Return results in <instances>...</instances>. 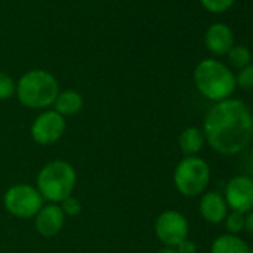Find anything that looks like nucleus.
Listing matches in <instances>:
<instances>
[{
  "label": "nucleus",
  "instance_id": "dca6fc26",
  "mask_svg": "<svg viewBox=\"0 0 253 253\" xmlns=\"http://www.w3.org/2000/svg\"><path fill=\"white\" fill-rule=\"evenodd\" d=\"M228 55V60H229V64L238 70H241L243 67L249 66L250 61H252V54L250 51L243 46V45H234L229 52L226 54Z\"/></svg>",
  "mask_w": 253,
  "mask_h": 253
},
{
  "label": "nucleus",
  "instance_id": "1a4fd4ad",
  "mask_svg": "<svg viewBox=\"0 0 253 253\" xmlns=\"http://www.w3.org/2000/svg\"><path fill=\"white\" fill-rule=\"evenodd\" d=\"M223 198L231 211L247 214L253 210V180L247 176L232 177L225 188Z\"/></svg>",
  "mask_w": 253,
  "mask_h": 253
},
{
  "label": "nucleus",
  "instance_id": "2eb2a0df",
  "mask_svg": "<svg viewBox=\"0 0 253 253\" xmlns=\"http://www.w3.org/2000/svg\"><path fill=\"white\" fill-rule=\"evenodd\" d=\"M210 253H252V252L247 243L241 240L238 235L223 234L213 241Z\"/></svg>",
  "mask_w": 253,
  "mask_h": 253
},
{
  "label": "nucleus",
  "instance_id": "f257e3e1",
  "mask_svg": "<svg viewBox=\"0 0 253 253\" xmlns=\"http://www.w3.org/2000/svg\"><path fill=\"white\" fill-rule=\"evenodd\" d=\"M203 134L217 154H240L253 139V115L241 100L217 101L204 116Z\"/></svg>",
  "mask_w": 253,
  "mask_h": 253
},
{
  "label": "nucleus",
  "instance_id": "f03ea898",
  "mask_svg": "<svg viewBox=\"0 0 253 253\" xmlns=\"http://www.w3.org/2000/svg\"><path fill=\"white\" fill-rule=\"evenodd\" d=\"M194 82L200 94L214 103L229 98L237 86L232 70L214 58H207L197 64Z\"/></svg>",
  "mask_w": 253,
  "mask_h": 253
},
{
  "label": "nucleus",
  "instance_id": "423d86ee",
  "mask_svg": "<svg viewBox=\"0 0 253 253\" xmlns=\"http://www.w3.org/2000/svg\"><path fill=\"white\" fill-rule=\"evenodd\" d=\"M43 198L38 188L26 183H18L11 188L3 195V204L8 213L18 219H32L43 207Z\"/></svg>",
  "mask_w": 253,
  "mask_h": 253
},
{
  "label": "nucleus",
  "instance_id": "7ed1b4c3",
  "mask_svg": "<svg viewBox=\"0 0 253 253\" xmlns=\"http://www.w3.org/2000/svg\"><path fill=\"white\" fill-rule=\"evenodd\" d=\"M60 92L58 81L46 70H30L18 82L15 94L20 103L29 109H46L54 104Z\"/></svg>",
  "mask_w": 253,
  "mask_h": 253
},
{
  "label": "nucleus",
  "instance_id": "f8f14e48",
  "mask_svg": "<svg viewBox=\"0 0 253 253\" xmlns=\"http://www.w3.org/2000/svg\"><path fill=\"white\" fill-rule=\"evenodd\" d=\"M200 213L203 219L210 223H220L225 220L228 214V204L223 195L214 191L206 192L200 201Z\"/></svg>",
  "mask_w": 253,
  "mask_h": 253
},
{
  "label": "nucleus",
  "instance_id": "20e7f679",
  "mask_svg": "<svg viewBox=\"0 0 253 253\" xmlns=\"http://www.w3.org/2000/svg\"><path fill=\"white\" fill-rule=\"evenodd\" d=\"M76 170L67 161L55 160L45 164L38 173V191L42 198L55 204L72 195L76 186Z\"/></svg>",
  "mask_w": 253,
  "mask_h": 253
},
{
  "label": "nucleus",
  "instance_id": "f3484780",
  "mask_svg": "<svg viewBox=\"0 0 253 253\" xmlns=\"http://www.w3.org/2000/svg\"><path fill=\"white\" fill-rule=\"evenodd\" d=\"M15 89H17V84L14 82V79L5 73L0 72V100H9L15 95Z\"/></svg>",
  "mask_w": 253,
  "mask_h": 253
},
{
  "label": "nucleus",
  "instance_id": "39448f33",
  "mask_svg": "<svg viewBox=\"0 0 253 253\" xmlns=\"http://www.w3.org/2000/svg\"><path fill=\"white\" fill-rule=\"evenodd\" d=\"M173 182L182 195L197 197L209 186L210 167L200 157H185L174 169Z\"/></svg>",
  "mask_w": 253,
  "mask_h": 253
},
{
  "label": "nucleus",
  "instance_id": "b1692460",
  "mask_svg": "<svg viewBox=\"0 0 253 253\" xmlns=\"http://www.w3.org/2000/svg\"><path fill=\"white\" fill-rule=\"evenodd\" d=\"M158 253H177V252H176V249H173V247H164V249H161Z\"/></svg>",
  "mask_w": 253,
  "mask_h": 253
},
{
  "label": "nucleus",
  "instance_id": "5701e85b",
  "mask_svg": "<svg viewBox=\"0 0 253 253\" xmlns=\"http://www.w3.org/2000/svg\"><path fill=\"white\" fill-rule=\"evenodd\" d=\"M244 229L253 237V210L244 216Z\"/></svg>",
  "mask_w": 253,
  "mask_h": 253
},
{
  "label": "nucleus",
  "instance_id": "4be33fe9",
  "mask_svg": "<svg viewBox=\"0 0 253 253\" xmlns=\"http://www.w3.org/2000/svg\"><path fill=\"white\" fill-rule=\"evenodd\" d=\"M176 252L177 253H197V244L186 238L176 247Z\"/></svg>",
  "mask_w": 253,
  "mask_h": 253
},
{
  "label": "nucleus",
  "instance_id": "ddd939ff",
  "mask_svg": "<svg viewBox=\"0 0 253 253\" xmlns=\"http://www.w3.org/2000/svg\"><path fill=\"white\" fill-rule=\"evenodd\" d=\"M84 107V97L81 92L75 89H66L58 92L54 101V110L60 113L63 118L78 115Z\"/></svg>",
  "mask_w": 253,
  "mask_h": 253
},
{
  "label": "nucleus",
  "instance_id": "393cba45",
  "mask_svg": "<svg viewBox=\"0 0 253 253\" xmlns=\"http://www.w3.org/2000/svg\"><path fill=\"white\" fill-rule=\"evenodd\" d=\"M250 252H252V253H253V247H252V249H250Z\"/></svg>",
  "mask_w": 253,
  "mask_h": 253
},
{
  "label": "nucleus",
  "instance_id": "412c9836",
  "mask_svg": "<svg viewBox=\"0 0 253 253\" xmlns=\"http://www.w3.org/2000/svg\"><path fill=\"white\" fill-rule=\"evenodd\" d=\"M235 82L243 89H253V64L243 67L235 76Z\"/></svg>",
  "mask_w": 253,
  "mask_h": 253
},
{
  "label": "nucleus",
  "instance_id": "6e6552de",
  "mask_svg": "<svg viewBox=\"0 0 253 253\" xmlns=\"http://www.w3.org/2000/svg\"><path fill=\"white\" fill-rule=\"evenodd\" d=\"M66 131V119L55 110L42 112L32 124V139L42 146L57 143Z\"/></svg>",
  "mask_w": 253,
  "mask_h": 253
},
{
  "label": "nucleus",
  "instance_id": "0eeeda50",
  "mask_svg": "<svg viewBox=\"0 0 253 253\" xmlns=\"http://www.w3.org/2000/svg\"><path fill=\"white\" fill-rule=\"evenodd\" d=\"M155 234L158 240L166 244V247L176 249L183 240L188 238V219L177 210H166L155 220Z\"/></svg>",
  "mask_w": 253,
  "mask_h": 253
},
{
  "label": "nucleus",
  "instance_id": "9d476101",
  "mask_svg": "<svg viewBox=\"0 0 253 253\" xmlns=\"http://www.w3.org/2000/svg\"><path fill=\"white\" fill-rule=\"evenodd\" d=\"M66 222V216L58 204H46L43 206L39 213L35 216V226L36 231L42 237H55L61 232Z\"/></svg>",
  "mask_w": 253,
  "mask_h": 253
},
{
  "label": "nucleus",
  "instance_id": "aec40b11",
  "mask_svg": "<svg viewBox=\"0 0 253 253\" xmlns=\"http://www.w3.org/2000/svg\"><path fill=\"white\" fill-rule=\"evenodd\" d=\"M61 210L64 213V216H70V217H75V216H79L82 213V204L78 198H75L73 195L67 197L66 200L61 201Z\"/></svg>",
  "mask_w": 253,
  "mask_h": 253
},
{
  "label": "nucleus",
  "instance_id": "6ab92c4d",
  "mask_svg": "<svg viewBox=\"0 0 253 253\" xmlns=\"http://www.w3.org/2000/svg\"><path fill=\"white\" fill-rule=\"evenodd\" d=\"M204 9H207L211 14H222L232 8L235 0H200Z\"/></svg>",
  "mask_w": 253,
  "mask_h": 253
},
{
  "label": "nucleus",
  "instance_id": "9b49d317",
  "mask_svg": "<svg viewBox=\"0 0 253 253\" xmlns=\"http://www.w3.org/2000/svg\"><path fill=\"white\" fill-rule=\"evenodd\" d=\"M204 42H206L207 49L213 55L222 57V55H226L229 49L234 46V35H232V30L226 24L216 23L207 29Z\"/></svg>",
  "mask_w": 253,
  "mask_h": 253
},
{
  "label": "nucleus",
  "instance_id": "a211bd4d",
  "mask_svg": "<svg viewBox=\"0 0 253 253\" xmlns=\"http://www.w3.org/2000/svg\"><path fill=\"white\" fill-rule=\"evenodd\" d=\"M225 226H226L228 234L237 235L238 232H241L244 229V214L237 213V211L228 213L225 217Z\"/></svg>",
  "mask_w": 253,
  "mask_h": 253
},
{
  "label": "nucleus",
  "instance_id": "4468645a",
  "mask_svg": "<svg viewBox=\"0 0 253 253\" xmlns=\"http://www.w3.org/2000/svg\"><path fill=\"white\" fill-rule=\"evenodd\" d=\"M206 139L203 130L197 126H188L179 136V148L186 157H195L204 146Z\"/></svg>",
  "mask_w": 253,
  "mask_h": 253
}]
</instances>
